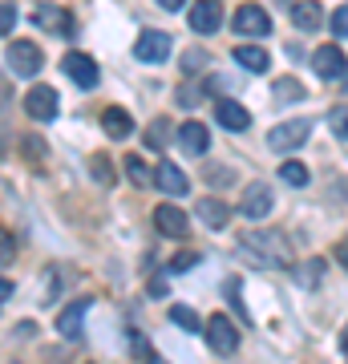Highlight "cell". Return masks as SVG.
<instances>
[{
  "label": "cell",
  "mask_w": 348,
  "mask_h": 364,
  "mask_svg": "<svg viewBox=\"0 0 348 364\" xmlns=\"http://www.w3.org/2000/svg\"><path fill=\"white\" fill-rule=\"evenodd\" d=\"M130 348L138 352V356H150V348H146V340H142V332H130Z\"/></svg>",
  "instance_id": "836d02e7"
},
{
  "label": "cell",
  "mask_w": 348,
  "mask_h": 364,
  "mask_svg": "<svg viewBox=\"0 0 348 364\" xmlns=\"http://www.w3.org/2000/svg\"><path fill=\"white\" fill-rule=\"evenodd\" d=\"M170 320H174L179 328H191V332H199V316H194L191 308H182V304H174V308H170Z\"/></svg>",
  "instance_id": "4316f807"
},
{
  "label": "cell",
  "mask_w": 348,
  "mask_h": 364,
  "mask_svg": "<svg viewBox=\"0 0 348 364\" xmlns=\"http://www.w3.org/2000/svg\"><path fill=\"white\" fill-rule=\"evenodd\" d=\"M223 25V4L219 0H199V4H194L191 9V28L194 33H215V28Z\"/></svg>",
  "instance_id": "4fadbf2b"
},
{
  "label": "cell",
  "mask_w": 348,
  "mask_h": 364,
  "mask_svg": "<svg viewBox=\"0 0 348 364\" xmlns=\"http://www.w3.org/2000/svg\"><path fill=\"white\" fill-rule=\"evenodd\" d=\"M280 178H284L288 186H304V182H308V166H300V162H284V166H280Z\"/></svg>",
  "instance_id": "484cf974"
},
{
  "label": "cell",
  "mask_w": 348,
  "mask_h": 364,
  "mask_svg": "<svg viewBox=\"0 0 348 364\" xmlns=\"http://www.w3.org/2000/svg\"><path fill=\"white\" fill-rule=\"evenodd\" d=\"M61 69H65V77L73 81L78 90H93V85H97V77H102V73H97V61H93L90 53H65Z\"/></svg>",
  "instance_id": "3957f363"
},
{
  "label": "cell",
  "mask_w": 348,
  "mask_h": 364,
  "mask_svg": "<svg viewBox=\"0 0 348 364\" xmlns=\"http://www.w3.org/2000/svg\"><path fill=\"white\" fill-rule=\"evenodd\" d=\"M215 117H219L223 130H235V134L251 126V114H247L239 102H227V97H223V102H215Z\"/></svg>",
  "instance_id": "e0dca14e"
},
{
  "label": "cell",
  "mask_w": 348,
  "mask_h": 364,
  "mask_svg": "<svg viewBox=\"0 0 348 364\" xmlns=\"http://www.w3.org/2000/svg\"><path fill=\"white\" fill-rule=\"evenodd\" d=\"M33 21H37L45 33H57V37H69V33H73V16L65 13L61 4H37Z\"/></svg>",
  "instance_id": "8fae6325"
},
{
  "label": "cell",
  "mask_w": 348,
  "mask_h": 364,
  "mask_svg": "<svg viewBox=\"0 0 348 364\" xmlns=\"http://www.w3.org/2000/svg\"><path fill=\"white\" fill-rule=\"evenodd\" d=\"M271 207H275V195L263 182H251L243 191V203H239V210H243L247 219H263V215H271Z\"/></svg>",
  "instance_id": "30bf717a"
},
{
  "label": "cell",
  "mask_w": 348,
  "mask_h": 364,
  "mask_svg": "<svg viewBox=\"0 0 348 364\" xmlns=\"http://www.w3.org/2000/svg\"><path fill=\"white\" fill-rule=\"evenodd\" d=\"M154 186L162 191V195H170V198H182L186 191H191V178L182 174V166H174V162H162V166L154 170Z\"/></svg>",
  "instance_id": "7c38bea8"
},
{
  "label": "cell",
  "mask_w": 348,
  "mask_h": 364,
  "mask_svg": "<svg viewBox=\"0 0 348 364\" xmlns=\"http://www.w3.org/2000/svg\"><path fill=\"white\" fill-rule=\"evenodd\" d=\"M179 146L186 154H206V146H211V130H206L203 122H182L179 126Z\"/></svg>",
  "instance_id": "2e32d148"
},
{
  "label": "cell",
  "mask_w": 348,
  "mask_h": 364,
  "mask_svg": "<svg viewBox=\"0 0 348 364\" xmlns=\"http://www.w3.org/2000/svg\"><path fill=\"white\" fill-rule=\"evenodd\" d=\"M13 296V284H9V279H4V275H0V304H4V299Z\"/></svg>",
  "instance_id": "8d00e7d4"
},
{
  "label": "cell",
  "mask_w": 348,
  "mask_h": 364,
  "mask_svg": "<svg viewBox=\"0 0 348 364\" xmlns=\"http://www.w3.org/2000/svg\"><path fill=\"white\" fill-rule=\"evenodd\" d=\"M126 178L134 182V186H150V182H154V174L146 170L142 158H134V154H130V158H126Z\"/></svg>",
  "instance_id": "cb8c5ba5"
},
{
  "label": "cell",
  "mask_w": 348,
  "mask_h": 364,
  "mask_svg": "<svg viewBox=\"0 0 348 364\" xmlns=\"http://www.w3.org/2000/svg\"><path fill=\"white\" fill-rule=\"evenodd\" d=\"M332 33H336V37H348V4L332 13Z\"/></svg>",
  "instance_id": "d6a6232c"
},
{
  "label": "cell",
  "mask_w": 348,
  "mask_h": 364,
  "mask_svg": "<svg viewBox=\"0 0 348 364\" xmlns=\"http://www.w3.org/2000/svg\"><path fill=\"white\" fill-rule=\"evenodd\" d=\"M340 90H344V93H348V69H344V81H340Z\"/></svg>",
  "instance_id": "60d3db41"
},
{
  "label": "cell",
  "mask_w": 348,
  "mask_h": 364,
  "mask_svg": "<svg viewBox=\"0 0 348 364\" xmlns=\"http://www.w3.org/2000/svg\"><path fill=\"white\" fill-rule=\"evenodd\" d=\"M320 272H324V259H308V263H304V272H300V284L316 287V284H320Z\"/></svg>",
  "instance_id": "83f0119b"
},
{
  "label": "cell",
  "mask_w": 348,
  "mask_h": 364,
  "mask_svg": "<svg viewBox=\"0 0 348 364\" xmlns=\"http://www.w3.org/2000/svg\"><path fill=\"white\" fill-rule=\"evenodd\" d=\"M170 45H174V41H170L167 33L146 28L142 37L134 41V57H138V61H146V65H158V61H167V57H170Z\"/></svg>",
  "instance_id": "8992f818"
},
{
  "label": "cell",
  "mask_w": 348,
  "mask_h": 364,
  "mask_svg": "<svg viewBox=\"0 0 348 364\" xmlns=\"http://www.w3.org/2000/svg\"><path fill=\"white\" fill-rule=\"evenodd\" d=\"M90 304L93 299H73V304L57 316V332H61L65 340H81V320H85V312H90Z\"/></svg>",
  "instance_id": "9a60e30c"
},
{
  "label": "cell",
  "mask_w": 348,
  "mask_h": 364,
  "mask_svg": "<svg viewBox=\"0 0 348 364\" xmlns=\"http://www.w3.org/2000/svg\"><path fill=\"white\" fill-rule=\"evenodd\" d=\"M25 114L33 122H53L57 117V90L53 85H33L25 93Z\"/></svg>",
  "instance_id": "ba28073f"
},
{
  "label": "cell",
  "mask_w": 348,
  "mask_h": 364,
  "mask_svg": "<svg viewBox=\"0 0 348 364\" xmlns=\"http://www.w3.org/2000/svg\"><path fill=\"white\" fill-rule=\"evenodd\" d=\"M336 259H340V263L348 267V243H340V247H336Z\"/></svg>",
  "instance_id": "f35d334b"
},
{
  "label": "cell",
  "mask_w": 348,
  "mask_h": 364,
  "mask_svg": "<svg viewBox=\"0 0 348 364\" xmlns=\"http://www.w3.org/2000/svg\"><path fill=\"white\" fill-rule=\"evenodd\" d=\"M206 178L215 182V186H223V182L231 178V174H227V170H223V166H211V174H206Z\"/></svg>",
  "instance_id": "e575fe53"
},
{
  "label": "cell",
  "mask_w": 348,
  "mask_h": 364,
  "mask_svg": "<svg viewBox=\"0 0 348 364\" xmlns=\"http://www.w3.org/2000/svg\"><path fill=\"white\" fill-rule=\"evenodd\" d=\"M340 344H344V352H348V328H344V340H340Z\"/></svg>",
  "instance_id": "b9f144b4"
},
{
  "label": "cell",
  "mask_w": 348,
  "mask_h": 364,
  "mask_svg": "<svg viewBox=\"0 0 348 364\" xmlns=\"http://www.w3.org/2000/svg\"><path fill=\"white\" fill-rule=\"evenodd\" d=\"M16 28V4H0V37Z\"/></svg>",
  "instance_id": "4dcf8cb0"
},
{
  "label": "cell",
  "mask_w": 348,
  "mask_h": 364,
  "mask_svg": "<svg viewBox=\"0 0 348 364\" xmlns=\"http://www.w3.org/2000/svg\"><path fill=\"white\" fill-rule=\"evenodd\" d=\"M312 69H316V77H324V81H340L344 77V53L336 49V45H324V49H316L312 53Z\"/></svg>",
  "instance_id": "9c48e42d"
},
{
  "label": "cell",
  "mask_w": 348,
  "mask_h": 364,
  "mask_svg": "<svg viewBox=\"0 0 348 364\" xmlns=\"http://www.w3.org/2000/svg\"><path fill=\"white\" fill-rule=\"evenodd\" d=\"M304 97V85L296 77H275V102L288 105V102H300Z\"/></svg>",
  "instance_id": "603a6c76"
},
{
  "label": "cell",
  "mask_w": 348,
  "mask_h": 364,
  "mask_svg": "<svg viewBox=\"0 0 348 364\" xmlns=\"http://www.w3.org/2000/svg\"><path fill=\"white\" fill-rule=\"evenodd\" d=\"M158 4H162L167 13H174V9H182V4H186V0H158Z\"/></svg>",
  "instance_id": "74e56055"
},
{
  "label": "cell",
  "mask_w": 348,
  "mask_h": 364,
  "mask_svg": "<svg viewBox=\"0 0 348 364\" xmlns=\"http://www.w3.org/2000/svg\"><path fill=\"white\" fill-rule=\"evenodd\" d=\"M90 170H93V178L102 182V186H110V182H114V162H110L105 154H93L90 158Z\"/></svg>",
  "instance_id": "d4e9b609"
},
{
  "label": "cell",
  "mask_w": 348,
  "mask_h": 364,
  "mask_svg": "<svg viewBox=\"0 0 348 364\" xmlns=\"http://www.w3.org/2000/svg\"><path fill=\"white\" fill-rule=\"evenodd\" d=\"M146 364H167V360H158V356H146Z\"/></svg>",
  "instance_id": "ab89813d"
},
{
  "label": "cell",
  "mask_w": 348,
  "mask_h": 364,
  "mask_svg": "<svg viewBox=\"0 0 348 364\" xmlns=\"http://www.w3.org/2000/svg\"><path fill=\"white\" fill-rule=\"evenodd\" d=\"M243 251L255 255L259 263H268V267H284V272L296 263L292 243H288L284 231H251V235H243Z\"/></svg>",
  "instance_id": "6da1fadb"
},
{
  "label": "cell",
  "mask_w": 348,
  "mask_h": 364,
  "mask_svg": "<svg viewBox=\"0 0 348 364\" xmlns=\"http://www.w3.org/2000/svg\"><path fill=\"white\" fill-rule=\"evenodd\" d=\"M235 61L243 69H251V73H263V69L271 65L268 49H259V45H239V49H235Z\"/></svg>",
  "instance_id": "44dd1931"
},
{
  "label": "cell",
  "mask_w": 348,
  "mask_h": 364,
  "mask_svg": "<svg viewBox=\"0 0 348 364\" xmlns=\"http://www.w3.org/2000/svg\"><path fill=\"white\" fill-rule=\"evenodd\" d=\"M167 142H170V122L167 117H154V122L146 126V146H150V150H167Z\"/></svg>",
  "instance_id": "7402d4cb"
},
{
  "label": "cell",
  "mask_w": 348,
  "mask_h": 364,
  "mask_svg": "<svg viewBox=\"0 0 348 364\" xmlns=\"http://www.w3.org/2000/svg\"><path fill=\"white\" fill-rule=\"evenodd\" d=\"M150 296H167V279H150Z\"/></svg>",
  "instance_id": "d590c367"
},
{
  "label": "cell",
  "mask_w": 348,
  "mask_h": 364,
  "mask_svg": "<svg viewBox=\"0 0 348 364\" xmlns=\"http://www.w3.org/2000/svg\"><path fill=\"white\" fill-rule=\"evenodd\" d=\"M292 25L304 28V33H316V28L324 25V9L316 4V0H304V4L292 9Z\"/></svg>",
  "instance_id": "ac0fdd59"
},
{
  "label": "cell",
  "mask_w": 348,
  "mask_h": 364,
  "mask_svg": "<svg viewBox=\"0 0 348 364\" xmlns=\"http://www.w3.org/2000/svg\"><path fill=\"white\" fill-rule=\"evenodd\" d=\"M199 263V251H179L174 259H170V272H186V267H194Z\"/></svg>",
  "instance_id": "1f68e13d"
},
{
  "label": "cell",
  "mask_w": 348,
  "mask_h": 364,
  "mask_svg": "<svg viewBox=\"0 0 348 364\" xmlns=\"http://www.w3.org/2000/svg\"><path fill=\"white\" fill-rule=\"evenodd\" d=\"M102 126H105V134H110V138H117V142L134 134V122H130V114H126V109H117V105L102 109Z\"/></svg>",
  "instance_id": "d6986e66"
},
{
  "label": "cell",
  "mask_w": 348,
  "mask_h": 364,
  "mask_svg": "<svg viewBox=\"0 0 348 364\" xmlns=\"http://www.w3.org/2000/svg\"><path fill=\"white\" fill-rule=\"evenodd\" d=\"M13 255H16V239L0 227V267H9V263H13Z\"/></svg>",
  "instance_id": "f1b7e54d"
},
{
  "label": "cell",
  "mask_w": 348,
  "mask_h": 364,
  "mask_svg": "<svg viewBox=\"0 0 348 364\" xmlns=\"http://www.w3.org/2000/svg\"><path fill=\"white\" fill-rule=\"evenodd\" d=\"M45 65V53L37 49V41H13L9 45V69L16 77H37Z\"/></svg>",
  "instance_id": "7a4b0ae2"
},
{
  "label": "cell",
  "mask_w": 348,
  "mask_h": 364,
  "mask_svg": "<svg viewBox=\"0 0 348 364\" xmlns=\"http://www.w3.org/2000/svg\"><path fill=\"white\" fill-rule=\"evenodd\" d=\"M231 28L243 33V37H263V33H271V16L259 4H239L231 16Z\"/></svg>",
  "instance_id": "52a82bcc"
},
{
  "label": "cell",
  "mask_w": 348,
  "mask_h": 364,
  "mask_svg": "<svg viewBox=\"0 0 348 364\" xmlns=\"http://www.w3.org/2000/svg\"><path fill=\"white\" fill-rule=\"evenodd\" d=\"M308 134H312V122L308 117H296V122H284V126H275V130L268 134V146L271 150H296V146L308 142Z\"/></svg>",
  "instance_id": "5b68a950"
},
{
  "label": "cell",
  "mask_w": 348,
  "mask_h": 364,
  "mask_svg": "<svg viewBox=\"0 0 348 364\" xmlns=\"http://www.w3.org/2000/svg\"><path fill=\"white\" fill-rule=\"evenodd\" d=\"M154 227L162 235H170V239H186V231H191V223H186L182 207H167V203L154 210Z\"/></svg>",
  "instance_id": "5bb4252c"
},
{
  "label": "cell",
  "mask_w": 348,
  "mask_h": 364,
  "mask_svg": "<svg viewBox=\"0 0 348 364\" xmlns=\"http://www.w3.org/2000/svg\"><path fill=\"white\" fill-rule=\"evenodd\" d=\"M199 219H203L206 227H215V231H219V227L231 223V207H227L223 198H203V203H199Z\"/></svg>",
  "instance_id": "ffe728a7"
},
{
  "label": "cell",
  "mask_w": 348,
  "mask_h": 364,
  "mask_svg": "<svg viewBox=\"0 0 348 364\" xmlns=\"http://www.w3.org/2000/svg\"><path fill=\"white\" fill-rule=\"evenodd\" d=\"M206 344L219 352V356H231V352L239 348V328H235L223 312H215L206 320Z\"/></svg>",
  "instance_id": "277c9868"
},
{
  "label": "cell",
  "mask_w": 348,
  "mask_h": 364,
  "mask_svg": "<svg viewBox=\"0 0 348 364\" xmlns=\"http://www.w3.org/2000/svg\"><path fill=\"white\" fill-rule=\"evenodd\" d=\"M328 126H332V134H336V138H348V109H344V105L328 114Z\"/></svg>",
  "instance_id": "f546056e"
}]
</instances>
